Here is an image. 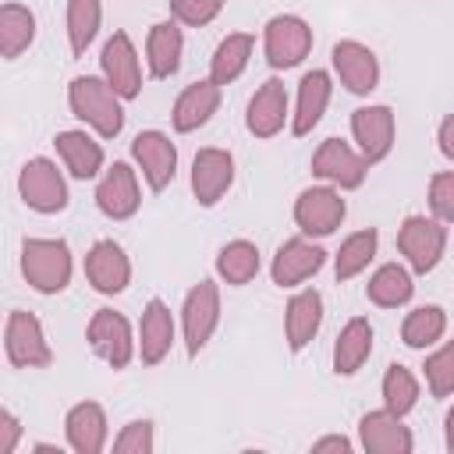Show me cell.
<instances>
[{"mask_svg": "<svg viewBox=\"0 0 454 454\" xmlns=\"http://www.w3.org/2000/svg\"><path fill=\"white\" fill-rule=\"evenodd\" d=\"M124 99L110 89V82L103 74H78L67 85V106L71 114L92 128L99 138H117L124 128Z\"/></svg>", "mask_w": 454, "mask_h": 454, "instance_id": "cell-1", "label": "cell"}, {"mask_svg": "<svg viewBox=\"0 0 454 454\" xmlns=\"http://www.w3.org/2000/svg\"><path fill=\"white\" fill-rule=\"evenodd\" d=\"M71 248L64 238H25L21 241V277L39 294H60L71 284Z\"/></svg>", "mask_w": 454, "mask_h": 454, "instance_id": "cell-2", "label": "cell"}, {"mask_svg": "<svg viewBox=\"0 0 454 454\" xmlns=\"http://www.w3.org/2000/svg\"><path fill=\"white\" fill-rule=\"evenodd\" d=\"M397 252L404 255L411 273H433L447 252V223L436 216H404L397 227Z\"/></svg>", "mask_w": 454, "mask_h": 454, "instance_id": "cell-3", "label": "cell"}, {"mask_svg": "<svg viewBox=\"0 0 454 454\" xmlns=\"http://www.w3.org/2000/svg\"><path fill=\"white\" fill-rule=\"evenodd\" d=\"M262 53L273 71L298 67L312 53V25L298 14H273L262 25Z\"/></svg>", "mask_w": 454, "mask_h": 454, "instance_id": "cell-4", "label": "cell"}, {"mask_svg": "<svg viewBox=\"0 0 454 454\" xmlns=\"http://www.w3.org/2000/svg\"><path fill=\"white\" fill-rule=\"evenodd\" d=\"M4 355H7V362L14 369H46L53 362V348L46 340V330H43V323L32 312H25V309L7 312Z\"/></svg>", "mask_w": 454, "mask_h": 454, "instance_id": "cell-5", "label": "cell"}, {"mask_svg": "<svg viewBox=\"0 0 454 454\" xmlns=\"http://www.w3.org/2000/svg\"><path fill=\"white\" fill-rule=\"evenodd\" d=\"M18 195L32 213H43V216H53V213L67 209V181L57 170V163L46 160V156H35L21 167Z\"/></svg>", "mask_w": 454, "mask_h": 454, "instance_id": "cell-6", "label": "cell"}, {"mask_svg": "<svg viewBox=\"0 0 454 454\" xmlns=\"http://www.w3.org/2000/svg\"><path fill=\"white\" fill-rule=\"evenodd\" d=\"M220 326V284L216 280H199L181 305V333H184V351L195 358L209 337Z\"/></svg>", "mask_w": 454, "mask_h": 454, "instance_id": "cell-7", "label": "cell"}, {"mask_svg": "<svg viewBox=\"0 0 454 454\" xmlns=\"http://www.w3.org/2000/svg\"><path fill=\"white\" fill-rule=\"evenodd\" d=\"M85 340L110 369H124L138 355V340L131 333V323L114 309H96L92 312V319L85 326Z\"/></svg>", "mask_w": 454, "mask_h": 454, "instance_id": "cell-8", "label": "cell"}, {"mask_svg": "<svg viewBox=\"0 0 454 454\" xmlns=\"http://www.w3.org/2000/svg\"><path fill=\"white\" fill-rule=\"evenodd\" d=\"M312 174L340 192H355L365 184V174H369V160L351 145V142H340V138H326L319 142V149L312 153Z\"/></svg>", "mask_w": 454, "mask_h": 454, "instance_id": "cell-9", "label": "cell"}, {"mask_svg": "<svg viewBox=\"0 0 454 454\" xmlns=\"http://www.w3.org/2000/svg\"><path fill=\"white\" fill-rule=\"evenodd\" d=\"M344 199H340V188L333 184H312L305 192H298L294 199V223L305 238H326L333 234L340 223H344Z\"/></svg>", "mask_w": 454, "mask_h": 454, "instance_id": "cell-10", "label": "cell"}, {"mask_svg": "<svg viewBox=\"0 0 454 454\" xmlns=\"http://www.w3.org/2000/svg\"><path fill=\"white\" fill-rule=\"evenodd\" d=\"M394 135H397V121L387 103H369L351 114V138H355V149L369 160V167L390 156Z\"/></svg>", "mask_w": 454, "mask_h": 454, "instance_id": "cell-11", "label": "cell"}, {"mask_svg": "<svg viewBox=\"0 0 454 454\" xmlns=\"http://www.w3.org/2000/svg\"><path fill=\"white\" fill-rule=\"evenodd\" d=\"M99 71H103V78L110 82V89L124 103L128 99H138V92H142V64H138V50H135V43H131L128 32H114L103 43Z\"/></svg>", "mask_w": 454, "mask_h": 454, "instance_id": "cell-12", "label": "cell"}, {"mask_svg": "<svg viewBox=\"0 0 454 454\" xmlns=\"http://www.w3.org/2000/svg\"><path fill=\"white\" fill-rule=\"evenodd\" d=\"M330 64H333V74L340 78V85H344L351 96H369V92L380 85V60H376V53H372L365 43H358V39H340V43H333Z\"/></svg>", "mask_w": 454, "mask_h": 454, "instance_id": "cell-13", "label": "cell"}, {"mask_svg": "<svg viewBox=\"0 0 454 454\" xmlns=\"http://www.w3.org/2000/svg\"><path fill=\"white\" fill-rule=\"evenodd\" d=\"M234 184V156L227 149L206 145L192 160V195L199 206H216Z\"/></svg>", "mask_w": 454, "mask_h": 454, "instance_id": "cell-14", "label": "cell"}, {"mask_svg": "<svg viewBox=\"0 0 454 454\" xmlns=\"http://www.w3.org/2000/svg\"><path fill=\"white\" fill-rule=\"evenodd\" d=\"M142 206V188H138V174L128 163H114L103 170L99 184H96V209L106 220H131Z\"/></svg>", "mask_w": 454, "mask_h": 454, "instance_id": "cell-15", "label": "cell"}, {"mask_svg": "<svg viewBox=\"0 0 454 454\" xmlns=\"http://www.w3.org/2000/svg\"><path fill=\"white\" fill-rule=\"evenodd\" d=\"M131 160L153 192H163L177 174V145L163 131H138L131 142Z\"/></svg>", "mask_w": 454, "mask_h": 454, "instance_id": "cell-16", "label": "cell"}, {"mask_svg": "<svg viewBox=\"0 0 454 454\" xmlns=\"http://www.w3.org/2000/svg\"><path fill=\"white\" fill-rule=\"evenodd\" d=\"M323 262H326V252L312 238L301 234V238H291L277 248V255L270 262V277L277 287H298L309 277H316L323 270Z\"/></svg>", "mask_w": 454, "mask_h": 454, "instance_id": "cell-17", "label": "cell"}, {"mask_svg": "<svg viewBox=\"0 0 454 454\" xmlns=\"http://www.w3.org/2000/svg\"><path fill=\"white\" fill-rule=\"evenodd\" d=\"M85 280L99 294H121L131 284V259L114 238H99L85 252Z\"/></svg>", "mask_w": 454, "mask_h": 454, "instance_id": "cell-18", "label": "cell"}, {"mask_svg": "<svg viewBox=\"0 0 454 454\" xmlns=\"http://www.w3.org/2000/svg\"><path fill=\"white\" fill-rule=\"evenodd\" d=\"M291 121V106H287V89L280 78H266L252 99H248V110H245V128L255 135V138H273L284 131V124Z\"/></svg>", "mask_w": 454, "mask_h": 454, "instance_id": "cell-19", "label": "cell"}, {"mask_svg": "<svg viewBox=\"0 0 454 454\" xmlns=\"http://www.w3.org/2000/svg\"><path fill=\"white\" fill-rule=\"evenodd\" d=\"M358 443L369 454H411V447H415L411 429L390 408H376L358 419Z\"/></svg>", "mask_w": 454, "mask_h": 454, "instance_id": "cell-20", "label": "cell"}, {"mask_svg": "<svg viewBox=\"0 0 454 454\" xmlns=\"http://www.w3.org/2000/svg\"><path fill=\"white\" fill-rule=\"evenodd\" d=\"M174 316L163 298H149L138 319V358L142 365H160L174 348Z\"/></svg>", "mask_w": 454, "mask_h": 454, "instance_id": "cell-21", "label": "cell"}, {"mask_svg": "<svg viewBox=\"0 0 454 454\" xmlns=\"http://www.w3.org/2000/svg\"><path fill=\"white\" fill-rule=\"evenodd\" d=\"M330 92H333V82H330V71H305L301 82H298V99H294V110H291V135L305 138L326 114L330 106Z\"/></svg>", "mask_w": 454, "mask_h": 454, "instance_id": "cell-22", "label": "cell"}, {"mask_svg": "<svg viewBox=\"0 0 454 454\" xmlns=\"http://www.w3.org/2000/svg\"><path fill=\"white\" fill-rule=\"evenodd\" d=\"M216 110H220V85L213 78H199V82L184 85L181 96L174 99L170 124L177 135H188V131H199Z\"/></svg>", "mask_w": 454, "mask_h": 454, "instance_id": "cell-23", "label": "cell"}, {"mask_svg": "<svg viewBox=\"0 0 454 454\" xmlns=\"http://www.w3.org/2000/svg\"><path fill=\"white\" fill-rule=\"evenodd\" d=\"M319 326H323V294L316 287H305V291L291 294V301L284 309V340H287V348L294 355L305 351L316 340Z\"/></svg>", "mask_w": 454, "mask_h": 454, "instance_id": "cell-24", "label": "cell"}, {"mask_svg": "<svg viewBox=\"0 0 454 454\" xmlns=\"http://www.w3.org/2000/svg\"><path fill=\"white\" fill-rule=\"evenodd\" d=\"M64 436L74 454H99L106 447V411L96 401H78L64 415Z\"/></svg>", "mask_w": 454, "mask_h": 454, "instance_id": "cell-25", "label": "cell"}, {"mask_svg": "<svg viewBox=\"0 0 454 454\" xmlns=\"http://www.w3.org/2000/svg\"><path fill=\"white\" fill-rule=\"evenodd\" d=\"M53 145H57V156H60V163H64V170L71 177H78V181L99 177V170H103V145L89 131H82V128L60 131L53 138Z\"/></svg>", "mask_w": 454, "mask_h": 454, "instance_id": "cell-26", "label": "cell"}, {"mask_svg": "<svg viewBox=\"0 0 454 454\" xmlns=\"http://www.w3.org/2000/svg\"><path fill=\"white\" fill-rule=\"evenodd\" d=\"M181 57H184V35L177 28V21H156L145 35V64L153 78H174L181 71Z\"/></svg>", "mask_w": 454, "mask_h": 454, "instance_id": "cell-27", "label": "cell"}, {"mask_svg": "<svg viewBox=\"0 0 454 454\" xmlns=\"http://www.w3.org/2000/svg\"><path fill=\"white\" fill-rule=\"evenodd\" d=\"M372 355V326L365 316H355L340 326L333 340V372L337 376H355Z\"/></svg>", "mask_w": 454, "mask_h": 454, "instance_id": "cell-28", "label": "cell"}, {"mask_svg": "<svg viewBox=\"0 0 454 454\" xmlns=\"http://www.w3.org/2000/svg\"><path fill=\"white\" fill-rule=\"evenodd\" d=\"M252 50H255V35L252 32H231L216 43L213 50V60H209V78L223 89L231 82H238L252 60Z\"/></svg>", "mask_w": 454, "mask_h": 454, "instance_id": "cell-29", "label": "cell"}, {"mask_svg": "<svg viewBox=\"0 0 454 454\" xmlns=\"http://www.w3.org/2000/svg\"><path fill=\"white\" fill-rule=\"evenodd\" d=\"M411 294H415L411 270L401 266V262H383L365 284V298L380 309H401V305L411 301Z\"/></svg>", "mask_w": 454, "mask_h": 454, "instance_id": "cell-30", "label": "cell"}, {"mask_svg": "<svg viewBox=\"0 0 454 454\" xmlns=\"http://www.w3.org/2000/svg\"><path fill=\"white\" fill-rule=\"evenodd\" d=\"M35 43V14L25 4H4L0 7V57L18 60Z\"/></svg>", "mask_w": 454, "mask_h": 454, "instance_id": "cell-31", "label": "cell"}, {"mask_svg": "<svg viewBox=\"0 0 454 454\" xmlns=\"http://www.w3.org/2000/svg\"><path fill=\"white\" fill-rule=\"evenodd\" d=\"M376 248H380V234L376 227H362L355 234H348L333 255V277L337 280H351L358 277L362 270H369V262L376 259Z\"/></svg>", "mask_w": 454, "mask_h": 454, "instance_id": "cell-32", "label": "cell"}, {"mask_svg": "<svg viewBox=\"0 0 454 454\" xmlns=\"http://www.w3.org/2000/svg\"><path fill=\"white\" fill-rule=\"evenodd\" d=\"M259 262H262L259 248L252 241H245V238H234L216 252V277L223 284H231V287H245L248 280H255Z\"/></svg>", "mask_w": 454, "mask_h": 454, "instance_id": "cell-33", "label": "cell"}, {"mask_svg": "<svg viewBox=\"0 0 454 454\" xmlns=\"http://www.w3.org/2000/svg\"><path fill=\"white\" fill-rule=\"evenodd\" d=\"M67 46L74 57H85V50L92 46V39L99 35L103 25V0H67Z\"/></svg>", "mask_w": 454, "mask_h": 454, "instance_id": "cell-34", "label": "cell"}, {"mask_svg": "<svg viewBox=\"0 0 454 454\" xmlns=\"http://www.w3.org/2000/svg\"><path fill=\"white\" fill-rule=\"evenodd\" d=\"M443 330H447V312L440 305H419V309H411L404 316L401 340L408 348H415V351H426V348H433L443 337Z\"/></svg>", "mask_w": 454, "mask_h": 454, "instance_id": "cell-35", "label": "cell"}, {"mask_svg": "<svg viewBox=\"0 0 454 454\" xmlns=\"http://www.w3.org/2000/svg\"><path fill=\"white\" fill-rule=\"evenodd\" d=\"M380 394H383V408H390L394 415H408L415 404H419V380L408 365H387L383 372V383H380Z\"/></svg>", "mask_w": 454, "mask_h": 454, "instance_id": "cell-36", "label": "cell"}, {"mask_svg": "<svg viewBox=\"0 0 454 454\" xmlns=\"http://www.w3.org/2000/svg\"><path fill=\"white\" fill-rule=\"evenodd\" d=\"M422 376H426V387L433 397H450L454 394V340L440 344L426 365H422Z\"/></svg>", "mask_w": 454, "mask_h": 454, "instance_id": "cell-37", "label": "cell"}, {"mask_svg": "<svg viewBox=\"0 0 454 454\" xmlns=\"http://www.w3.org/2000/svg\"><path fill=\"white\" fill-rule=\"evenodd\" d=\"M227 0H170V18L177 25H188V28H202L209 21H216V14L223 11Z\"/></svg>", "mask_w": 454, "mask_h": 454, "instance_id": "cell-38", "label": "cell"}, {"mask_svg": "<svg viewBox=\"0 0 454 454\" xmlns=\"http://www.w3.org/2000/svg\"><path fill=\"white\" fill-rule=\"evenodd\" d=\"M153 447H156V436H153V422L149 419H135L114 436V450L117 454H153Z\"/></svg>", "mask_w": 454, "mask_h": 454, "instance_id": "cell-39", "label": "cell"}, {"mask_svg": "<svg viewBox=\"0 0 454 454\" xmlns=\"http://www.w3.org/2000/svg\"><path fill=\"white\" fill-rule=\"evenodd\" d=\"M429 209L436 220L454 223V170H440L429 177Z\"/></svg>", "mask_w": 454, "mask_h": 454, "instance_id": "cell-40", "label": "cell"}, {"mask_svg": "<svg viewBox=\"0 0 454 454\" xmlns=\"http://www.w3.org/2000/svg\"><path fill=\"white\" fill-rule=\"evenodd\" d=\"M21 436H25L21 419L11 408H0V454H14L18 443H21Z\"/></svg>", "mask_w": 454, "mask_h": 454, "instance_id": "cell-41", "label": "cell"}, {"mask_svg": "<svg viewBox=\"0 0 454 454\" xmlns=\"http://www.w3.org/2000/svg\"><path fill=\"white\" fill-rule=\"evenodd\" d=\"M312 454H351V440H348V436H337V433L319 436V440L312 443Z\"/></svg>", "mask_w": 454, "mask_h": 454, "instance_id": "cell-42", "label": "cell"}, {"mask_svg": "<svg viewBox=\"0 0 454 454\" xmlns=\"http://www.w3.org/2000/svg\"><path fill=\"white\" fill-rule=\"evenodd\" d=\"M436 145H440V153L454 163V114H447V117L440 121V128H436Z\"/></svg>", "mask_w": 454, "mask_h": 454, "instance_id": "cell-43", "label": "cell"}, {"mask_svg": "<svg viewBox=\"0 0 454 454\" xmlns=\"http://www.w3.org/2000/svg\"><path fill=\"white\" fill-rule=\"evenodd\" d=\"M443 443H447V450L454 454V408L443 415Z\"/></svg>", "mask_w": 454, "mask_h": 454, "instance_id": "cell-44", "label": "cell"}, {"mask_svg": "<svg viewBox=\"0 0 454 454\" xmlns=\"http://www.w3.org/2000/svg\"><path fill=\"white\" fill-rule=\"evenodd\" d=\"M32 450H39V454H60V447H57V443H35Z\"/></svg>", "mask_w": 454, "mask_h": 454, "instance_id": "cell-45", "label": "cell"}]
</instances>
